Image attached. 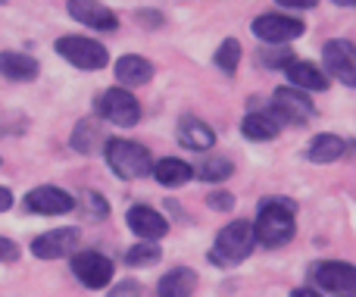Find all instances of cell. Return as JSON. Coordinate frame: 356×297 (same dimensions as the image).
<instances>
[{"label":"cell","mask_w":356,"mask_h":297,"mask_svg":"<svg viewBox=\"0 0 356 297\" xmlns=\"http://www.w3.org/2000/svg\"><path fill=\"white\" fill-rule=\"evenodd\" d=\"M297 232V207L288 198H266L257 210L253 235L266 248H284Z\"/></svg>","instance_id":"1"},{"label":"cell","mask_w":356,"mask_h":297,"mask_svg":"<svg viewBox=\"0 0 356 297\" xmlns=\"http://www.w3.org/2000/svg\"><path fill=\"white\" fill-rule=\"evenodd\" d=\"M106 163L119 179H141L154 169V156L144 144L138 141H125V138H110L106 141Z\"/></svg>","instance_id":"2"},{"label":"cell","mask_w":356,"mask_h":297,"mask_svg":"<svg viewBox=\"0 0 356 297\" xmlns=\"http://www.w3.org/2000/svg\"><path fill=\"white\" fill-rule=\"evenodd\" d=\"M253 244H257V235H253V223H238L225 225V229L216 235V250H213V263H222V266H234V263L247 260L253 254Z\"/></svg>","instance_id":"3"},{"label":"cell","mask_w":356,"mask_h":297,"mask_svg":"<svg viewBox=\"0 0 356 297\" xmlns=\"http://www.w3.org/2000/svg\"><path fill=\"white\" fill-rule=\"evenodd\" d=\"M56 54L63 56L66 63H72V66L79 69H104L106 63H110V54H106V47L100 41H94V38H81V35H66L56 41Z\"/></svg>","instance_id":"4"},{"label":"cell","mask_w":356,"mask_h":297,"mask_svg":"<svg viewBox=\"0 0 356 297\" xmlns=\"http://www.w3.org/2000/svg\"><path fill=\"white\" fill-rule=\"evenodd\" d=\"M97 113L106 122L129 129V125H138V119H141V104L135 100V94L129 88H110V91L100 94Z\"/></svg>","instance_id":"5"},{"label":"cell","mask_w":356,"mask_h":297,"mask_svg":"<svg viewBox=\"0 0 356 297\" xmlns=\"http://www.w3.org/2000/svg\"><path fill=\"white\" fill-rule=\"evenodd\" d=\"M272 116L278 119V122H288V125H307L309 119H313V100L307 97V91H300V88H278L275 97H272Z\"/></svg>","instance_id":"6"},{"label":"cell","mask_w":356,"mask_h":297,"mask_svg":"<svg viewBox=\"0 0 356 297\" xmlns=\"http://www.w3.org/2000/svg\"><path fill=\"white\" fill-rule=\"evenodd\" d=\"M72 273L85 288L97 291L113 282V260L97 250H79V254H72Z\"/></svg>","instance_id":"7"},{"label":"cell","mask_w":356,"mask_h":297,"mask_svg":"<svg viewBox=\"0 0 356 297\" xmlns=\"http://www.w3.org/2000/svg\"><path fill=\"white\" fill-rule=\"evenodd\" d=\"M322 60H325V72L334 75L338 81L356 88V47L344 38H332L322 47Z\"/></svg>","instance_id":"8"},{"label":"cell","mask_w":356,"mask_h":297,"mask_svg":"<svg viewBox=\"0 0 356 297\" xmlns=\"http://www.w3.org/2000/svg\"><path fill=\"white\" fill-rule=\"evenodd\" d=\"M307 31V25L294 16H282V13H266V16L253 19V35L266 44H288L294 38H300Z\"/></svg>","instance_id":"9"},{"label":"cell","mask_w":356,"mask_h":297,"mask_svg":"<svg viewBox=\"0 0 356 297\" xmlns=\"http://www.w3.org/2000/svg\"><path fill=\"white\" fill-rule=\"evenodd\" d=\"M313 282L322 288V291L350 297V294H356V266L341 263V260L319 263V266L313 269Z\"/></svg>","instance_id":"10"},{"label":"cell","mask_w":356,"mask_h":297,"mask_svg":"<svg viewBox=\"0 0 356 297\" xmlns=\"http://www.w3.org/2000/svg\"><path fill=\"white\" fill-rule=\"evenodd\" d=\"M25 210L41 213V216H63V213L75 210V198L69 191H63V188L41 185L25 194Z\"/></svg>","instance_id":"11"},{"label":"cell","mask_w":356,"mask_h":297,"mask_svg":"<svg viewBox=\"0 0 356 297\" xmlns=\"http://www.w3.org/2000/svg\"><path fill=\"white\" fill-rule=\"evenodd\" d=\"M66 10H69V16H72L75 22L88 25V29L116 31V25H119L116 13H113L110 6H104L100 0H69Z\"/></svg>","instance_id":"12"},{"label":"cell","mask_w":356,"mask_h":297,"mask_svg":"<svg viewBox=\"0 0 356 297\" xmlns=\"http://www.w3.org/2000/svg\"><path fill=\"white\" fill-rule=\"evenodd\" d=\"M75 244H79V229H54L31 241V254L38 260H60V257L72 254Z\"/></svg>","instance_id":"13"},{"label":"cell","mask_w":356,"mask_h":297,"mask_svg":"<svg viewBox=\"0 0 356 297\" xmlns=\"http://www.w3.org/2000/svg\"><path fill=\"white\" fill-rule=\"evenodd\" d=\"M125 223H129V229L135 232L138 238H144V241H160V238L169 232V223L154 210V207H131Z\"/></svg>","instance_id":"14"},{"label":"cell","mask_w":356,"mask_h":297,"mask_svg":"<svg viewBox=\"0 0 356 297\" xmlns=\"http://www.w3.org/2000/svg\"><path fill=\"white\" fill-rule=\"evenodd\" d=\"M284 75H288L291 85L300 88V91H325L328 88V75H322V69L307 60H291L288 66H284Z\"/></svg>","instance_id":"15"},{"label":"cell","mask_w":356,"mask_h":297,"mask_svg":"<svg viewBox=\"0 0 356 297\" xmlns=\"http://www.w3.org/2000/svg\"><path fill=\"white\" fill-rule=\"evenodd\" d=\"M0 72L13 81H35L41 66H38L35 56L19 54V50H3L0 54Z\"/></svg>","instance_id":"16"},{"label":"cell","mask_w":356,"mask_h":297,"mask_svg":"<svg viewBox=\"0 0 356 297\" xmlns=\"http://www.w3.org/2000/svg\"><path fill=\"white\" fill-rule=\"evenodd\" d=\"M116 79H119V85H125V88H141L154 79V66H150L144 56L129 54V56H122V60H116Z\"/></svg>","instance_id":"17"},{"label":"cell","mask_w":356,"mask_h":297,"mask_svg":"<svg viewBox=\"0 0 356 297\" xmlns=\"http://www.w3.org/2000/svg\"><path fill=\"white\" fill-rule=\"evenodd\" d=\"M197 291V273L188 266H178L166 273L156 285V297H191Z\"/></svg>","instance_id":"18"},{"label":"cell","mask_w":356,"mask_h":297,"mask_svg":"<svg viewBox=\"0 0 356 297\" xmlns=\"http://www.w3.org/2000/svg\"><path fill=\"white\" fill-rule=\"evenodd\" d=\"M178 141H181L188 150H209L216 144V135L207 122L184 116L181 122H178Z\"/></svg>","instance_id":"19"},{"label":"cell","mask_w":356,"mask_h":297,"mask_svg":"<svg viewBox=\"0 0 356 297\" xmlns=\"http://www.w3.org/2000/svg\"><path fill=\"white\" fill-rule=\"evenodd\" d=\"M150 172H154V179L160 182V185H166V188H181V185H188V182L194 179V169H191L184 160H178V156H166V160L154 163Z\"/></svg>","instance_id":"20"},{"label":"cell","mask_w":356,"mask_h":297,"mask_svg":"<svg viewBox=\"0 0 356 297\" xmlns=\"http://www.w3.org/2000/svg\"><path fill=\"white\" fill-rule=\"evenodd\" d=\"M344 154H347V144H344V138H338V135H316L307 147L309 163H334Z\"/></svg>","instance_id":"21"},{"label":"cell","mask_w":356,"mask_h":297,"mask_svg":"<svg viewBox=\"0 0 356 297\" xmlns=\"http://www.w3.org/2000/svg\"><path fill=\"white\" fill-rule=\"evenodd\" d=\"M241 131H244V138H250V141H272V138L282 131V122H278L272 113H250V116H244V122H241Z\"/></svg>","instance_id":"22"},{"label":"cell","mask_w":356,"mask_h":297,"mask_svg":"<svg viewBox=\"0 0 356 297\" xmlns=\"http://www.w3.org/2000/svg\"><path fill=\"white\" fill-rule=\"evenodd\" d=\"M232 172H234V166L225 156H207V160L197 166V179H203V182H225Z\"/></svg>","instance_id":"23"},{"label":"cell","mask_w":356,"mask_h":297,"mask_svg":"<svg viewBox=\"0 0 356 297\" xmlns=\"http://www.w3.org/2000/svg\"><path fill=\"white\" fill-rule=\"evenodd\" d=\"M238 63H241L238 38H225V41L219 44V50H216V66H219L225 75H234V72H238Z\"/></svg>","instance_id":"24"},{"label":"cell","mask_w":356,"mask_h":297,"mask_svg":"<svg viewBox=\"0 0 356 297\" xmlns=\"http://www.w3.org/2000/svg\"><path fill=\"white\" fill-rule=\"evenodd\" d=\"M163 250L156 248L154 241H144V244H135V248L125 250V263L129 266H154V263H160Z\"/></svg>","instance_id":"25"},{"label":"cell","mask_w":356,"mask_h":297,"mask_svg":"<svg viewBox=\"0 0 356 297\" xmlns=\"http://www.w3.org/2000/svg\"><path fill=\"white\" fill-rule=\"evenodd\" d=\"M97 141H100V125H94V122H79L75 125V131H72V147L75 150L91 154V150L97 147Z\"/></svg>","instance_id":"26"},{"label":"cell","mask_w":356,"mask_h":297,"mask_svg":"<svg viewBox=\"0 0 356 297\" xmlns=\"http://www.w3.org/2000/svg\"><path fill=\"white\" fill-rule=\"evenodd\" d=\"M291 60H294L291 50H263V54H259V63H263V66H272V69H284Z\"/></svg>","instance_id":"27"},{"label":"cell","mask_w":356,"mask_h":297,"mask_svg":"<svg viewBox=\"0 0 356 297\" xmlns=\"http://www.w3.org/2000/svg\"><path fill=\"white\" fill-rule=\"evenodd\" d=\"M81 204L88 207V213H91V216H106V213H110L106 200L100 198V194H94V191H85V194H81Z\"/></svg>","instance_id":"28"},{"label":"cell","mask_w":356,"mask_h":297,"mask_svg":"<svg viewBox=\"0 0 356 297\" xmlns=\"http://www.w3.org/2000/svg\"><path fill=\"white\" fill-rule=\"evenodd\" d=\"M207 204H209V210H222V213H228L234 207V198L228 191H213L207 198Z\"/></svg>","instance_id":"29"},{"label":"cell","mask_w":356,"mask_h":297,"mask_svg":"<svg viewBox=\"0 0 356 297\" xmlns=\"http://www.w3.org/2000/svg\"><path fill=\"white\" fill-rule=\"evenodd\" d=\"M19 260V244L10 238H0V263H13Z\"/></svg>","instance_id":"30"},{"label":"cell","mask_w":356,"mask_h":297,"mask_svg":"<svg viewBox=\"0 0 356 297\" xmlns=\"http://www.w3.org/2000/svg\"><path fill=\"white\" fill-rule=\"evenodd\" d=\"M141 294H144L141 285H135V282H125V285H119L110 297H141Z\"/></svg>","instance_id":"31"},{"label":"cell","mask_w":356,"mask_h":297,"mask_svg":"<svg viewBox=\"0 0 356 297\" xmlns=\"http://www.w3.org/2000/svg\"><path fill=\"white\" fill-rule=\"evenodd\" d=\"M275 3L291 6V10H309V6H316V3H319V0H275Z\"/></svg>","instance_id":"32"},{"label":"cell","mask_w":356,"mask_h":297,"mask_svg":"<svg viewBox=\"0 0 356 297\" xmlns=\"http://www.w3.org/2000/svg\"><path fill=\"white\" fill-rule=\"evenodd\" d=\"M13 207V191L10 188H0V213H6Z\"/></svg>","instance_id":"33"},{"label":"cell","mask_w":356,"mask_h":297,"mask_svg":"<svg viewBox=\"0 0 356 297\" xmlns=\"http://www.w3.org/2000/svg\"><path fill=\"white\" fill-rule=\"evenodd\" d=\"M291 297H319V294H316V291H309V288H297V291L291 294Z\"/></svg>","instance_id":"34"},{"label":"cell","mask_w":356,"mask_h":297,"mask_svg":"<svg viewBox=\"0 0 356 297\" xmlns=\"http://www.w3.org/2000/svg\"><path fill=\"white\" fill-rule=\"evenodd\" d=\"M334 3H338V6H353V10H356V0H334Z\"/></svg>","instance_id":"35"},{"label":"cell","mask_w":356,"mask_h":297,"mask_svg":"<svg viewBox=\"0 0 356 297\" xmlns=\"http://www.w3.org/2000/svg\"><path fill=\"white\" fill-rule=\"evenodd\" d=\"M0 3H3V0H0Z\"/></svg>","instance_id":"36"}]
</instances>
